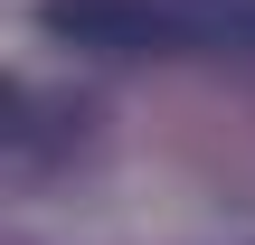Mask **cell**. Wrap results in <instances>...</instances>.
<instances>
[{"instance_id":"6da1fadb","label":"cell","mask_w":255,"mask_h":245,"mask_svg":"<svg viewBox=\"0 0 255 245\" xmlns=\"http://www.w3.org/2000/svg\"><path fill=\"white\" fill-rule=\"evenodd\" d=\"M38 19L114 57H255V0H38Z\"/></svg>"}]
</instances>
